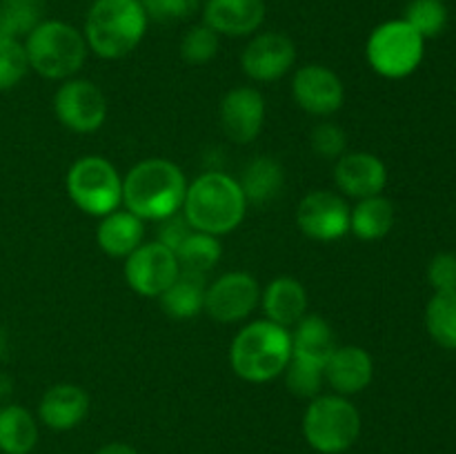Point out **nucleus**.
<instances>
[{
	"mask_svg": "<svg viewBox=\"0 0 456 454\" xmlns=\"http://www.w3.org/2000/svg\"><path fill=\"white\" fill-rule=\"evenodd\" d=\"M200 16L209 29L227 38L254 36L267 16L265 0H203Z\"/></svg>",
	"mask_w": 456,
	"mask_h": 454,
	"instance_id": "nucleus-16",
	"label": "nucleus"
},
{
	"mask_svg": "<svg viewBox=\"0 0 456 454\" xmlns=\"http://www.w3.org/2000/svg\"><path fill=\"white\" fill-rule=\"evenodd\" d=\"M352 207L341 194L330 190L310 191L297 207V225L307 239L332 243L350 234Z\"/></svg>",
	"mask_w": 456,
	"mask_h": 454,
	"instance_id": "nucleus-13",
	"label": "nucleus"
},
{
	"mask_svg": "<svg viewBox=\"0 0 456 454\" xmlns=\"http://www.w3.org/2000/svg\"><path fill=\"white\" fill-rule=\"evenodd\" d=\"M89 414V394L76 383H56L38 403V421L49 430L67 432L78 427Z\"/></svg>",
	"mask_w": 456,
	"mask_h": 454,
	"instance_id": "nucleus-19",
	"label": "nucleus"
},
{
	"mask_svg": "<svg viewBox=\"0 0 456 454\" xmlns=\"http://www.w3.org/2000/svg\"><path fill=\"white\" fill-rule=\"evenodd\" d=\"M310 145L312 151L321 158L337 160L347 151V134L332 120H323L312 129Z\"/></svg>",
	"mask_w": 456,
	"mask_h": 454,
	"instance_id": "nucleus-34",
	"label": "nucleus"
},
{
	"mask_svg": "<svg viewBox=\"0 0 456 454\" xmlns=\"http://www.w3.org/2000/svg\"><path fill=\"white\" fill-rule=\"evenodd\" d=\"M205 289H208V276L181 270L176 280L160 294L159 301L167 316L176 320H190L205 312Z\"/></svg>",
	"mask_w": 456,
	"mask_h": 454,
	"instance_id": "nucleus-24",
	"label": "nucleus"
},
{
	"mask_svg": "<svg viewBox=\"0 0 456 454\" xmlns=\"http://www.w3.org/2000/svg\"><path fill=\"white\" fill-rule=\"evenodd\" d=\"M261 307L267 320L294 328L307 314V289L294 276H276L261 289Z\"/></svg>",
	"mask_w": 456,
	"mask_h": 454,
	"instance_id": "nucleus-20",
	"label": "nucleus"
},
{
	"mask_svg": "<svg viewBox=\"0 0 456 454\" xmlns=\"http://www.w3.org/2000/svg\"><path fill=\"white\" fill-rule=\"evenodd\" d=\"M67 194L80 212L102 218L123 205V176L102 156H83L69 167Z\"/></svg>",
	"mask_w": 456,
	"mask_h": 454,
	"instance_id": "nucleus-7",
	"label": "nucleus"
},
{
	"mask_svg": "<svg viewBox=\"0 0 456 454\" xmlns=\"http://www.w3.org/2000/svg\"><path fill=\"white\" fill-rule=\"evenodd\" d=\"M38 443V421L18 403L0 405V452L29 454Z\"/></svg>",
	"mask_w": 456,
	"mask_h": 454,
	"instance_id": "nucleus-25",
	"label": "nucleus"
},
{
	"mask_svg": "<svg viewBox=\"0 0 456 454\" xmlns=\"http://www.w3.org/2000/svg\"><path fill=\"white\" fill-rule=\"evenodd\" d=\"M96 454H138V452L127 443H107L102 445Z\"/></svg>",
	"mask_w": 456,
	"mask_h": 454,
	"instance_id": "nucleus-38",
	"label": "nucleus"
},
{
	"mask_svg": "<svg viewBox=\"0 0 456 454\" xmlns=\"http://www.w3.org/2000/svg\"><path fill=\"white\" fill-rule=\"evenodd\" d=\"M426 328L436 345L456 350V289L435 292L426 307Z\"/></svg>",
	"mask_w": 456,
	"mask_h": 454,
	"instance_id": "nucleus-28",
	"label": "nucleus"
},
{
	"mask_svg": "<svg viewBox=\"0 0 456 454\" xmlns=\"http://www.w3.org/2000/svg\"><path fill=\"white\" fill-rule=\"evenodd\" d=\"M174 254H176L178 267L183 272L208 276L221 261L223 245L218 236L191 230V234L183 240L181 247Z\"/></svg>",
	"mask_w": 456,
	"mask_h": 454,
	"instance_id": "nucleus-27",
	"label": "nucleus"
},
{
	"mask_svg": "<svg viewBox=\"0 0 456 454\" xmlns=\"http://www.w3.org/2000/svg\"><path fill=\"white\" fill-rule=\"evenodd\" d=\"M292 98L305 114L328 118L346 102V87L337 71L310 62L294 71Z\"/></svg>",
	"mask_w": 456,
	"mask_h": 454,
	"instance_id": "nucleus-14",
	"label": "nucleus"
},
{
	"mask_svg": "<svg viewBox=\"0 0 456 454\" xmlns=\"http://www.w3.org/2000/svg\"><path fill=\"white\" fill-rule=\"evenodd\" d=\"M426 56V40L403 20H386L374 27L365 43L368 65L379 76L401 80L412 76Z\"/></svg>",
	"mask_w": 456,
	"mask_h": 454,
	"instance_id": "nucleus-8",
	"label": "nucleus"
},
{
	"mask_svg": "<svg viewBox=\"0 0 456 454\" xmlns=\"http://www.w3.org/2000/svg\"><path fill=\"white\" fill-rule=\"evenodd\" d=\"M297 65V45L283 31H256L240 52V69L254 83H276Z\"/></svg>",
	"mask_w": 456,
	"mask_h": 454,
	"instance_id": "nucleus-12",
	"label": "nucleus"
},
{
	"mask_svg": "<svg viewBox=\"0 0 456 454\" xmlns=\"http://www.w3.org/2000/svg\"><path fill=\"white\" fill-rule=\"evenodd\" d=\"M448 18L450 13L444 0H410L403 12V20L423 40L444 34V29L448 27Z\"/></svg>",
	"mask_w": 456,
	"mask_h": 454,
	"instance_id": "nucleus-30",
	"label": "nucleus"
},
{
	"mask_svg": "<svg viewBox=\"0 0 456 454\" xmlns=\"http://www.w3.org/2000/svg\"><path fill=\"white\" fill-rule=\"evenodd\" d=\"M53 114L62 127L76 134H94L105 125L107 98L87 78H67L53 93Z\"/></svg>",
	"mask_w": 456,
	"mask_h": 454,
	"instance_id": "nucleus-9",
	"label": "nucleus"
},
{
	"mask_svg": "<svg viewBox=\"0 0 456 454\" xmlns=\"http://www.w3.org/2000/svg\"><path fill=\"white\" fill-rule=\"evenodd\" d=\"M40 20V0H0V38L25 40Z\"/></svg>",
	"mask_w": 456,
	"mask_h": 454,
	"instance_id": "nucleus-29",
	"label": "nucleus"
},
{
	"mask_svg": "<svg viewBox=\"0 0 456 454\" xmlns=\"http://www.w3.org/2000/svg\"><path fill=\"white\" fill-rule=\"evenodd\" d=\"M283 377L288 390L292 392L294 396H301V399H314V396L321 394V390H323L325 385L323 368L301 363V361L297 359H289Z\"/></svg>",
	"mask_w": 456,
	"mask_h": 454,
	"instance_id": "nucleus-33",
	"label": "nucleus"
},
{
	"mask_svg": "<svg viewBox=\"0 0 456 454\" xmlns=\"http://www.w3.org/2000/svg\"><path fill=\"white\" fill-rule=\"evenodd\" d=\"M150 16L142 0H94L85 16L83 36L89 52L102 61L129 56L142 43Z\"/></svg>",
	"mask_w": 456,
	"mask_h": 454,
	"instance_id": "nucleus-3",
	"label": "nucleus"
},
{
	"mask_svg": "<svg viewBox=\"0 0 456 454\" xmlns=\"http://www.w3.org/2000/svg\"><path fill=\"white\" fill-rule=\"evenodd\" d=\"M25 52L29 69L47 80L74 78L87 61V40L83 31L58 18L40 20L25 36Z\"/></svg>",
	"mask_w": 456,
	"mask_h": 454,
	"instance_id": "nucleus-5",
	"label": "nucleus"
},
{
	"mask_svg": "<svg viewBox=\"0 0 456 454\" xmlns=\"http://www.w3.org/2000/svg\"><path fill=\"white\" fill-rule=\"evenodd\" d=\"M395 205L383 194L356 200L350 212V231L361 240H381L395 227Z\"/></svg>",
	"mask_w": 456,
	"mask_h": 454,
	"instance_id": "nucleus-26",
	"label": "nucleus"
},
{
	"mask_svg": "<svg viewBox=\"0 0 456 454\" xmlns=\"http://www.w3.org/2000/svg\"><path fill=\"white\" fill-rule=\"evenodd\" d=\"M221 129L236 145H249L261 134L265 123V98L256 87L240 85L223 96L218 107Z\"/></svg>",
	"mask_w": 456,
	"mask_h": 454,
	"instance_id": "nucleus-15",
	"label": "nucleus"
},
{
	"mask_svg": "<svg viewBox=\"0 0 456 454\" xmlns=\"http://www.w3.org/2000/svg\"><path fill=\"white\" fill-rule=\"evenodd\" d=\"M150 20L174 22L185 20L191 13L200 12L203 0H142Z\"/></svg>",
	"mask_w": 456,
	"mask_h": 454,
	"instance_id": "nucleus-35",
	"label": "nucleus"
},
{
	"mask_svg": "<svg viewBox=\"0 0 456 454\" xmlns=\"http://www.w3.org/2000/svg\"><path fill=\"white\" fill-rule=\"evenodd\" d=\"M323 378L334 394L354 396L370 387L374 378V361L361 345H337L323 368Z\"/></svg>",
	"mask_w": 456,
	"mask_h": 454,
	"instance_id": "nucleus-18",
	"label": "nucleus"
},
{
	"mask_svg": "<svg viewBox=\"0 0 456 454\" xmlns=\"http://www.w3.org/2000/svg\"><path fill=\"white\" fill-rule=\"evenodd\" d=\"M334 182L347 199H370L386 190L387 167L377 154L346 151L334 163Z\"/></svg>",
	"mask_w": 456,
	"mask_h": 454,
	"instance_id": "nucleus-17",
	"label": "nucleus"
},
{
	"mask_svg": "<svg viewBox=\"0 0 456 454\" xmlns=\"http://www.w3.org/2000/svg\"><path fill=\"white\" fill-rule=\"evenodd\" d=\"M218 49H221V36L209 29L205 22L191 25L181 38V58L191 67L212 62L216 58Z\"/></svg>",
	"mask_w": 456,
	"mask_h": 454,
	"instance_id": "nucleus-31",
	"label": "nucleus"
},
{
	"mask_svg": "<svg viewBox=\"0 0 456 454\" xmlns=\"http://www.w3.org/2000/svg\"><path fill=\"white\" fill-rule=\"evenodd\" d=\"M181 212L191 230L221 239L243 223L248 200L239 178L223 172H203L187 185Z\"/></svg>",
	"mask_w": 456,
	"mask_h": 454,
	"instance_id": "nucleus-2",
	"label": "nucleus"
},
{
	"mask_svg": "<svg viewBox=\"0 0 456 454\" xmlns=\"http://www.w3.org/2000/svg\"><path fill=\"white\" fill-rule=\"evenodd\" d=\"M289 332H292V359L301 363L325 368L332 352L337 350L332 325L321 314H305Z\"/></svg>",
	"mask_w": 456,
	"mask_h": 454,
	"instance_id": "nucleus-22",
	"label": "nucleus"
},
{
	"mask_svg": "<svg viewBox=\"0 0 456 454\" xmlns=\"http://www.w3.org/2000/svg\"><path fill=\"white\" fill-rule=\"evenodd\" d=\"M185 172L174 160L145 158L123 176V207L141 221H163L183 209Z\"/></svg>",
	"mask_w": 456,
	"mask_h": 454,
	"instance_id": "nucleus-1",
	"label": "nucleus"
},
{
	"mask_svg": "<svg viewBox=\"0 0 456 454\" xmlns=\"http://www.w3.org/2000/svg\"><path fill=\"white\" fill-rule=\"evenodd\" d=\"M261 305V285L249 272H225L205 289V312L216 323H240Z\"/></svg>",
	"mask_w": 456,
	"mask_h": 454,
	"instance_id": "nucleus-10",
	"label": "nucleus"
},
{
	"mask_svg": "<svg viewBox=\"0 0 456 454\" xmlns=\"http://www.w3.org/2000/svg\"><path fill=\"white\" fill-rule=\"evenodd\" d=\"M428 280L435 292H454L456 289V254H436L428 265Z\"/></svg>",
	"mask_w": 456,
	"mask_h": 454,
	"instance_id": "nucleus-36",
	"label": "nucleus"
},
{
	"mask_svg": "<svg viewBox=\"0 0 456 454\" xmlns=\"http://www.w3.org/2000/svg\"><path fill=\"white\" fill-rule=\"evenodd\" d=\"M361 434V414L347 396L319 394L303 414V436L321 454H346Z\"/></svg>",
	"mask_w": 456,
	"mask_h": 454,
	"instance_id": "nucleus-6",
	"label": "nucleus"
},
{
	"mask_svg": "<svg viewBox=\"0 0 456 454\" xmlns=\"http://www.w3.org/2000/svg\"><path fill=\"white\" fill-rule=\"evenodd\" d=\"M96 243L107 256L127 258L138 245L145 243V221L125 207L114 209L98 223Z\"/></svg>",
	"mask_w": 456,
	"mask_h": 454,
	"instance_id": "nucleus-21",
	"label": "nucleus"
},
{
	"mask_svg": "<svg viewBox=\"0 0 456 454\" xmlns=\"http://www.w3.org/2000/svg\"><path fill=\"white\" fill-rule=\"evenodd\" d=\"M245 200L254 205H267L281 194L285 185V169L274 156H256L243 167L239 178Z\"/></svg>",
	"mask_w": 456,
	"mask_h": 454,
	"instance_id": "nucleus-23",
	"label": "nucleus"
},
{
	"mask_svg": "<svg viewBox=\"0 0 456 454\" xmlns=\"http://www.w3.org/2000/svg\"><path fill=\"white\" fill-rule=\"evenodd\" d=\"M9 387H12V383H9V378H4L3 374H0V401H3L4 396L9 394Z\"/></svg>",
	"mask_w": 456,
	"mask_h": 454,
	"instance_id": "nucleus-39",
	"label": "nucleus"
},
{
	"mask_svg": "<svg viewBox=\"0 0 456 454\" xmlns=\"http://www.w3.org/2000/svg\"><path fill=\"white\" fill-rule=\"evenodd\" d=\"M125 280L138 296L159 298L181 274L176 254L159 240L141 243L125 258Z\"/></svg>",
	"mask_w": 456,
	"mask_h": 454,
	"instance_id": "nucleus-11",
	"label": "nucleus"
},
{
	"mask_svg": "<svg viewBox=\"0 0 456 454\" xmlns=\"http://www.w3.org/2000/svg\"><path fill=\"white\" fill-rule=\"evenodd\" d=\"M191 234V225L187 223V218L183 216V212L174 214V216H167L163 218V221H159V243L165 245L167 249H172V252H176L178 247H181L183 240L187 239V236Z\"/></svg>",
	"mask_w": 456,
	"mask_h": 454,
	"instance_id": "nucleus-37",
	"label": "nucleus"
},
{
	"mask_svg": "<svg viewBox=\"0 0 456 454\" xmlns=\"http://www.w3.org/2000/svg\"><path fill=\"white\" fill-rule=\"evenodd\" d=\"M29 71L25 43L13 38H0V92H9Z\"/></svg>",
	"mask_w": 456,
	"mask_h": 454,
	"instance_id": "nucleus-32",
	"label": "nucleus"
},
{
	"mask_svg": "<svg viewBox=\"0 0 456 454\" xmlns=\"http://www.w3.org/2000/svg\"><path fill=\"white\" fill-rule=\"evenodd\" d=\"M292 359V332L267 319L249 320L236 332L230 345V365L248 383L279 378Z\"/></svg>",
	"mask_w": 456,
	"mask_h": 454,
	"instance_id": "nucleus-4",
	"label": "nucleus"
}]
</instances>
